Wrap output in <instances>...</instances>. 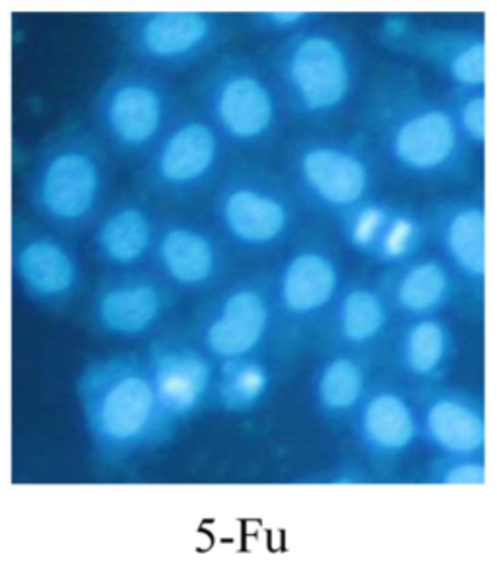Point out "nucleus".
Returning <instances> with one entry per match:
<instances>
[{
    "label": "nucleus",
    "mask_w": 497,
    "mask_h": 565,
    "mask_svg": "<svg viewBox=\"0 0 497 565\" xmlns=\"http://www.w3.org/2000/svg\"><path fill=\"white\" fill-rule=\"evenodd\" d=\"M109 168L94 138L68 132L40 153L30 179L33 212L59 232H81L104 211Z\"/></svg>",
    "instance_id": "nucleus-2"
},
{
    "label": "nucleus",
    "mask_w": 497,
    "mask_h": 565,
    "mask_svg": "<svg viewBox=\"0 0 497 565\" xmlns=\"http://www.w3.org/2000/svg\"><path fill=\"white\" fill-rule=\"evenodd\" d=\"M443 68L458 88L480 92L486 82V43L478 35L453 41L443 53Z\"/></svg>",
    "instance_id": "nucleus-27"
},
{
    "label": "nucleus",
    "mask_w": 497,
    "mask_h": 565,
    "mask_svg": "<svg viewBox=\"0 0 497 565\" xmlns=\"http://www.w3.org/2000/svg\"><path fill=\"white\" fill-rule=\"evenodd\" d=\"M368 395V377L353 355H330L314 375V398L319 411L332 418L356 413Z\"/></svg>",
    "instance_id": "nucleus-24"
},
{
    "label": "nucleus",
    "mask_w": 497,
    "mask_h": 565,
    "mask_svg": "<svg viewBox=\"0 0 497 565\" xmlns=\"http://www.w3.org/2000/svg\"><path fill=\"white\" fill-rule=\"evenodd\" d=\"M406 18H387L385 20V33L389 38H402L406 35Z\"/></svg>",
    "instance_id": "nucleus-32"
},
{
    "label": "nucleus",
    "mask_w": 497,
    "mask_h": 565,
    "mask_svg": "<svg viewBox=\"0 0 497 565\" xmlns=\"http://www.w3.org/2000/svg\"><path fill=\"white\" fill-rule=\"evenodd\" d=\"M214 214L222 234L243 250L276 249L296 224L288 194L271 179L240 173L220 186Z\"/></svg>",
    "instance_id": "nucleus-6"
},
{
    "label": "nucleus",
    "mask_w": 497,
    "mask_h": 565,
    "mask_svg": "<svg viewBox=\"0 0 497 565\" xmlns=\"http://www.w3.org/2000/svg\"><path fill=\"white\" fill-rule=\"evenodd\" d=\"M271 388L273 372L257 355L216 362L214 398L224 413L248 414L257 411Z\"/></svg>",
    "instance_id": "nucleus-23"
},
{
    "label": "nucleus",
    "mask_w": 497,
    "mask_h": 565,
    "mask_svg": "<svg viewBox=\"0 0 497 565\" xmlns=\"http://www.w3.org/2000/svg\"><path fill=\"white\" fill-rule=\"evenodd\" d=\"M76 393L89 439L105 462L133 459L176 431L161 413L145 358L113 354L92 360L82 370Z\"/></svg>",
    "instance_id": "nucleus-1"
},
{
    "label": "nucleus",
    "mask_w": 497,
    "mask_h": 565,
    "mask_svg": "<svg viewBox=\"0 0 497 565\" xmlns=\"http://www.w3.org/2000/svg\"><path fill=\"white\" fill-rule=\"evenodd\" d=\"M440 242L450 267L468 282L486 276V212L478 202H455L440 218Z\"/></svg>",
    "instance_id": "nucleus-20"
},
{
    "label": "nucleus",
    "mask_w": 497,
    "mask_h": 565,
    "mask_svg": "<svg viewBox=\"0 0 497 565\" xmlns=\"http://www.w3.org/2000/svg\"><path fill=\"white\" fill-rule=\"evenodd\" d=\"M171 301L169 286L161 278L113 276L94 294L92 317L97 329L112 339H145L168 317Z\"/></svg>",
    "instance_id": "nucleus-14"
},
{
    "label": "nucleus",
    "mask_w": 497,
    "mask_h": 565,
    "mask_svg": "<svg viewBox=\"0 0 497 565\" xmlns=\"http://www.w3.org/2000/svg\"><path fill=\"white\" fill-rule=\"evenodd\" d=\"M450 265L440 259L406 263L393 284V303L412 319L437 316L450 303L455 282Z\"/></svg>",
    "instance_id": "nucleus-21"
},
{
    "label": "nucleus",
    "mask_w": 497,
    "mask_h": 565,
    "mask_svg": "<svg viewBox=\"0 0 497 565\" xmlns=\"http://www.w3.org/2000/svg\"><path fill=\"white\" fill-rule=\"evenodd\" d=\"M389 323L387 299L369 286H350L335 303L338 339L350 347H366L383 334Z\"/></svg>",
    "instance_id": "nucleus-25"
},
{
    "label": "nucleus",
    "mask_w": 497,
    "mask_h": 565,
    "mask_svg": "<svg viewBox=\"0 0 497 565\" xmlns=\"http://www.w3.org/2000/svg\"><path fill=\"white\" fill-rule=\"evenodd\" d=\"M387 153L406 175L435 179L457 171L466 140L455 111L443 106L409 109L387 135Z\"/></svg>",
    "instance_id": "nucleus-9"
},
{
    "label": "nucleus",
    "mask_w": 497,
    "mask_h": 565,
    "mask_svg": "<svg viewBox=\"0 0 497 565\" xmlns=\"http://www.w3.org/2000/svg\"><path fill=\"white\" fill-rule=\"evenodd\" d=\"M342 273L337 257L319 245H305L282 263L274 301L284 316L311 319L337 303Z\"/></svg>",
    "instance_id": "nucleus-16"
},
{
    "label": "nucleus",
    "mask_w": 497,
    "mask_h": 565,
    "mask_svg": "<svg viewBox=\"0 0 497 565\" xmlns=\"http://www.w3.org/2000/svg\"><path fill=\"white\" fill-rule=\"evenodd\" d=\"M453 355V332L440 317H420L404 329L396 344L402 372L414 380L442 377Z\"/></svg>",
    "instance_id": "nucleus-22"
},
{
    "label": "nucleus",
    "mask_w": 497,
    "mask_h": 565,
    "mask_svg": "<svg viewBox=\"0 0 497 565\" xmlns=\"http://www.w3.org/2000/svg\"><path fill=\"white\" fill-rule=\"evenodd\" d=\"M458 129L465 137L466 145L484 146L486 142V97L482 92H474L461 102L457 111Z\"/></svg>",
    "instance_id": "nucleus-30"
},
{
    "label": "nucleus",
    "mask_w": 497,
    "mask_h": 565,
    "mask_svg": "<svg viewBox=\"0 0 497 565\" xmlns=\"http://www.w3.org/2000/svg\"><path fill=\"white\" fill-rule=\"evenodd\" d=\"M12 267L25 298L43 307L68 306L84 282L78 253L45 230L18 232Z\"/></svg>",
    "instance_id": "nucleus-13"
},
{
    "label": "nucleus",
    "mask_w": 497,
    "mask_h": 565,
    "mask_svg": "<svg viewBox=\"0 0 497 565\" xmlns=\"http://www.w3.org/2000/svg\"><path fill=\"white\" fill-rule=\"evenodd\" d=\"M224 142L209 119L191 117L171 125L148 158L154 189L173 199L199 193L222 168Z\"/></svg>",
    "instance_id": "nucleus-8"
},
{
    "label": "nucleus",
    "mask_w": 497,
    "mask_h": 565,
    "mask_svg": "<svg viewBox=\"0 0 497 565\" xmlns=\"http://www.w3.org/2000/svg\"><path fill=\"white\" fill-rule=\"evenodd\" d=\"M154 263L161 280L181 291L209 290L224 273L222 243L193 220H168L158 230Z\"/></svg>",
    "instance_id": "nucleus-15"
},
{
    "label": "nucleus",
    "mask_w": 497,
    "mask_h": 565,
    "mask_svg": "<svg viewBox=\"0 0 497 565\" xmlns=\"http://www.w3.org/2000/svg\"><path fill=\"white\" fill-rule=\"evenodd\" d=\"M220 32L222 25L212 12L156 10L130 14L125 40L150 65L184 66L207 55Z\"/></svg>",
    "instance_id": "nucleus-12"
},
{
    "label": "nucleus",
    "mask_w": 497,
    "mask_h": 565,
    "mask_svg": "<svg viewBox=\"0 0 497 565\" xmlns=\"http://www.w3.org/2000/svg\"><path fill=\"white\" fill-rule=\"evenodd\" d=\"M281 66L292 104L307 117L335 114L352 92V57L345 43L327 30L296 35Z\"/></svg>",
    "instance_id": "nucleus-4"
},
{
    "label": "nucleus",
    "mask_w": 497,
    "mask_h": 565,
    "mask_svg": "<svg viewBox=\"0 0 497 565\" xmlns=\"http://www.w3.org/2000/svg\"><path fill=\"white\" fill-rule=\"evenodd\" d=\"M391 214V204L379 201L361 202L360 206L342 214V235L346 243L361 255L371 257Z\"/></svg>",
    "instance_id": "nucleus-28"
},
{
    "label": "nucleus",
    "mask_w": 497,
    "mask_h": 565,
    "mask_svg": "<svg viewBox=\"0 0 497 565\" xmlns=\"http://www.w3.org/2000/svg\"><path fill=\"white\" fill-rule=\"evenodd\" d=\"M253 22L268 30V32H289V30H297L302 25H307L314 20L315 14L311 12H257L253 14Z\"/></svg>",
    "instance_id": "nucleus-31"
},
{
    "label": "nucleus",
    "mask_w": 497,
    "mask_h": 565,
    "mask_svg": "<svg viewBox=\"0 0 497 565\" xmlns=\"http://www.w3.org/2000/svg\"><path fill=\"white\" fill-rule=\"evenodd\" d=\"M292 173L307 201L338 216L368 201L373 183L368 158L337 140H311L299 146Z\"/></svg>",
    "instance_id": "nucleus-7"
},
{
    "label": "nucleus",
    "mask_w": 497,
    "mask_h": 565,
    "mask_svg": "<svg viewBox=\"0 0 497 565\" xmlns=\"http://www.w3.org/2000/svg\"><path fill=\"white\" fill-rule=\"evenodd\" d=\"M96 117L105 140L119 152L150 153L171 127V96L152 74L123 73L105 86Z\"/></svg>",
    "instance_id": "nucleus-5"
},
{
    "label": "nucleus",
    "mask_w": 497,
    "mask_h": 565,
    "mask_svg": "<svg viewBox=\"0 0 497 565\" xmlns=\"http://www.w3.org/2000/svg\"><path fill=\"white\" fill-rule=\"evenodd\" d=\"M161 413L176 429L191 420L214 396L216 360L183 340L156 342L145 355Z\"/></svg>",
    "instance_id": "nucleus-11"
},
{
    "label": "nucleus",
    "mask_w": 497,
    "mask_h": 565,
    "mask_svg": "<svg viewBox=\"0 0 497 565\" xmlns=\"http://www.w3.org/2000/svg\"><path fill=\"white\" fill-rule=\"evenodd\" d=\"M353 437L371 459H401L420 439V414L409 396L394 388L366 395L356 408Z\"/></svg>",
    "instance_id": "nucleus-17"
},
{
    "label": "nucleus",
    "mask_w": 497,
    "mask_h": 565,
    "mask_svg": "<svg viewBox=\"0 0 497 565\" xmlns=\"http://www.w3.org/2000/svg\"><path fill=\"white\" fill-rule=\"evenodd\" d=\"M427 482L484 486L488 482V467L482 455H440L427 469Z\"/></svg>",
    "instance_id": "nucleus-29"
},
{
    "label": "nucleus",
    "mask_w": 497,
    "mask_h": 565,
    "mask_svg": "<svg viewBox=\"0 0 497 565\" xmlns=\"http://www.w3.org/2000/svg\"><path fill=\"white\" fill-rule=\"evenodd\" d=\"M273 291L261 280L233 284L202 317L201 348L216 362L257 354L274 321Z\"/></svg>",
    "instance_id": "nucleus-10"
},
{
    "label": "nucleus",
    "mask_w": 497,
    "mask_h": 565,
    "mask_svg": "<svg viewBox=\"0 0 497 565\" xmlns=\"http://www.w3.org/2000/svg\"><path fill=\"white\" fill-rule=\"evenodd\" d=\"M425 237L424 222L414 212L393 209L371 259L381 265H406L416 255Z\"/></svg>",
    "instance_id": "nucleus-26"
},
{
    "label": "nucleus",
    "mask_w": 497,
    "mask_h": 565,
    "mask_svg": "<svg viewBox=\"0 0 497 565\" xmlns=\"http://www.w3.org/2000/svg\"><path fill=\"white\" fill-rule=\"evenodd\" d=\"M204 104L225 142L258 148L276 135L281 106L273 84L247 61H228L212 74Z\"/></svg>",
    "instance_id": "nucleus-3"
},
{
    "label": "nucleus",
    "mask_w": 497,
    "mask_h": 565,
    "mask_svg": "<svg viewBox=\"0 0 497 565\" xmlns=\"http://www.w3.org/2000/svg\"><path fill=\"white\" fill-rule=\"evenodd\" d=\"M158 230L160 226L146 204L117 202L94 224V253L107 267H138L152 257Z\"/></svg>",
    "instance_id": "nucleus-19"
},
{
    "label": "nucleus",
    "mask_w": 497,
    "mask_h": 565,
    "mask_svg": "<svg viewBox=\"0 0 497 565\" xmlns=\"http://www.w3.org/2000/svg\"><path fill=\"white\" fill-rule=\"evenodd\" d=\"M420 436L437 455H484V408L466 393L440 391L422 408Z\"/></svg>",
    "instance_id": "nucleus-18"
}]
</instances>
